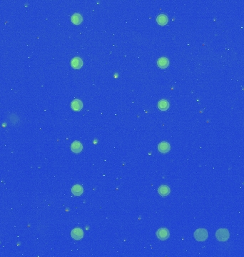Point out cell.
Returning a JSON list of instances; mask_svg holds the SVG:
<instances>
[{"label": "cell", "instance_id": "cell-10", "mask_svg": "<svg viewBox=\"0 0 244 257\" xmlns=\"http://www.w3.org/2000/svg\"><path fill=\"white\" fill-rule=\"evenodd\" d=\"M170 191H171L170 188L168 187V186H166V185L161 186L159 189H158V193H159L161 196H168V195L170 193Z\"/></svg>", "mask_w": 244, "mask_h": 257}, {"label": "cell", "instance_id": "cell-6", "mask_svg": "<svg viewBox=\"0 0 244 257\" xmlns=\"http://www.w3.org/2000/svg\"><path fill=\"white\" fill-rule=\"evenodd\" d=\"M158 149L161 153L166 154L167 153V152H169L170 149H171V146H170V144L169 143L165 142V141H163V142L160 143L159 145H158Z\"/></svg>", "mask_w": 244, "mask_h": 257}, {"label": "cell", "instance_id": "cell-12", "mask_svg": "<svg viewBox=\"0 0 244 257\" xmlns=\"http://www.w3.org/2000/svg\"><path fill=\"white\" fill-rule=\"evenodd\" d=\"M168 17L165 14H160L156 17V22L161 26H164L168 23Z\"/></svg>", "mask_w": 244, "mask_h": 257}, {"label": "cell", "instance_id": "cell-4", "mask_svg": "<svg viewBox=\"0 0 244 257\" xmlns=\"http://www.w3.org/2000/svg\"><path fill=\"white\" fill-rule=\"evenodd\" d=\"M156 236L160 240H166L169 237V232L165 228L160 229L156 232Z\"/></svg>", "mask_w": 244, "mask_h": 257}, {"label": "cell", "instance_id": "cell-5", "mask_svg": "<svg viewBox=\"0 0 244 257\" xmlns=\"http://www.w3.org/2000/svg\"><path fill=\"white\" fill-rule=\"evenodd\" d=\"M71 149L74 153H76V154L80 153L83 149V146L79 141H74L71 145Z\"/></svg>", "mask_w": 244, "mask_h": 257}, {"label": "cell", "instance_id": "cell-3", "mask_svg": "<svg viewBox=\"0 0 244 257\" xmlns=\"http://www.w3.org/2000/svg\"><path fill=\"white\" fill-rule=\"evenodd\" d=\"M71 236L74 239L80 240L84 236V232L80 228H75L71 231Z\"/></svg>", "mask_w": 244, "mask_h": 257}, {"label": "cell", "instance_id": "cell-14", "mask_svg": "<svg viewBox=\"0 0 244 257\" xmlns=\"http://www.w3.org/2000/svg\"><path fill=\"white\" fill-rule=\"evenodd\" d=\"M82 16H81V14H73L71 18V22H73L74 25H78L79 24H81V22H82Z\"/></svg>", "mask_w": 244, "mask_h": 257}, {"label": "cell", "instance_id": "cell-9", "mask_svg": "<svg viewBox=\"0 0 244 257\" xmlns=\"http://www.w3.org/2000/svg\"><path fill=\"white\" fill-rule=\"evenodd\" d=\"M83 191H84V189H83V187H81V186L79 185V184L74 185L71 189L72 193L76 196H80V195L83 193Z\"/></svg>", "mask_w": 244, "mask_h": 257}, {"label": "cell", "instance_id": "cell-1", "mask_svg": "<svg viewBox=\"0 0 244 257\" xmlns=\"http://www.w3.org/2000/svg\"><path fill=\"white\" fill-rule=\"evenodd\" d=\"M194 237L199 241H203L208 238V232L204 229H199L194 233Z\"/></svg>", "mask_w": 244, "mask_h": 257}, {"label": "cell", "instance_id": "cell-13", "mask_svg": "<svg viewBox=\"0 0 244 257\" xmlns=\"http://www.w3.org/2000/svg\"><path fill=\"white\" fill-rule=\"evenodd\" d=\"M158 107L160 110L161 111H166L169 108V102L166 101V100L162 99L159 101L158 104Z\"/></svg>", "mask_w": 244, "mask_h": 257}, {"label": "cell", "instance_id": "cell-2", "mask_svg": "<svg viewBox=\"0 0 244 257\" xmlns=\"http://www.w3.org/2000/svg\"><path fill=\"white\" fill-rule=\"evenodd\" d=\"M216 238L218 240L221 241H225L228 239L229 238V232L228 231L225 229H221L218 230L216 234Z\"/></svg>", "mask_w": 244, "mask_h": 257}, {"label": "cell", "instance_id": "cell-8", "mask_svg": "<svg viewBox=\"0 0 244 257\" xmlns=\"http://www.w3.org/2000/svg\"><path fill=\"white\" fill-rule=\"evenodd\" d=\"M71 107L73 110H74L76 111H80L81 109H82L83 104H82V102L80 101V100L74 99L73 102H71Z\"/></svg>", "mask_w": 244, "mask_h": 257}, {"label": "cell", "instance_id": "cell-11", "mask_svg": "<svg viewBox=\"0 0 244 257\" xmlns=\"http://www.w3.org/2000/svg\"><path fill=\"white\" fill-rule=\"evenodd\" d=\"M157 64H158V66H159L160 68L165 69L169 66V61L166 57H161V58H160L157 61Z\"/></svg>", "mask_w": 244, "mask_h": 257}, {"label": "cell", "instance_id": "cell-7", "mask_svg": "<svg viewBox=\"0 0 244 257\" xmlns=\"http://www.w3.org/2000/svg\"><path fill=\"white\" fill-rule=\"evenodd\" d=\"M71 65L72 67L76 69H80L83 65L82 59L79 58V57H74L71 61Z\"/></svg>", "mask_w": 244, "mask_h": 257}]
</instances>
